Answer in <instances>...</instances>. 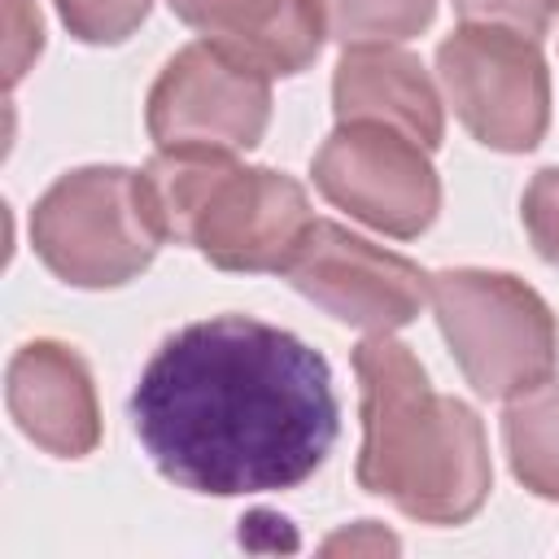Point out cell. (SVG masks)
<instances>
[{"instance_id": "cell-1", "label": "cell", "mask_w": 559, "mask_h": 559, "mask_svg": "<svg viewBox=\"0 0 559 559\" xmlns=\"http://www.w3.org/2000/svg\"><path fill=\"white\" fill-rule=\"evenodd\" d=\"M127 411L153 467L210 498L297 489L341 432L328 358L249 314L170 332L144 362Z\"/></svg>"}, {"instance_id": "cell-2", "label": "cell", "mask_w": 559, "mask_h": 559, "mask_svg": "<svg viewBox=\"0 0 559 559\" xmlns=\"http://www.w3.org/2000/svg\"><path fill=\"white\" fill-rule=\"evenodd\" d=\"M362 389L358 485L424 524L472 520L493 485L480 415L428 384L419 358L389 332L354 349Z\"/></svg>"}, {"instance_id": "cell-3", "label": "cell", "mask_w": 559, "mask_h": 559, "mask_svg": "<svg viewBox=\"0 0 559 559\" xmlns=\"http://www.w3.org/2000/svg\"><path fill=\"white\" fill-rule=\"evenodd\" d=\"M437 328L480 397L511 402L555 376L559 332L550 306L507 271L454 266L428 275Z\"/></svg>"}, {"instance_id": "cell-4", "label": "cell", "mask_w": 559, "mask_h": 559, "mask_svg": "<svg viewBox=\"0 0 559 559\" xmlns=\"http://www.w3.org/2000/svg\"><path fill=\"white\" fill-rule=\"evenodd\" d=\"M31 245L57 280L74 288H118L153 262L162 236L140 205L135 170L83 166L35 201Z\"/></svg>"}, {"instance_id": "cell-5", "label": "cell", "mask_w": 559, "mask_h": 559, "mask_svg": "<svg viewBox=\"0 0 559 559\" xmlns=\"http://www.w3.org/2000/svg\"><path fill=\"white\" fill-rule=\"evenodd\" d=\"M437 79L459 122L498 153H528L550 122V70L537 39L463 22L437 48Z\"/></svg>"}, {"instance_id": "cell-6", "label": "cell", "mask_w": 559, "mask_h": 559, "mask_svg": "<svg viewBox=\"0 0 559 559\" xmlns=\"http://www.w3.org/2000/svg\"><path fill=\"white\" fill-rule=\"evenodd\" d=\"M314 188L349 218L411 240L441 210V179L428 148L384 122H341L310 162Z\"/></svg>"}, {"instance_id": "cell-7", "label": "cell", "mask_w": 559, "mask_h": 559, "mask_svg": "<svg viewBox=\"0 0 559 559\" xmlns=\"http://www.w3.org/2000/svg\"><path fill=\"white\" fill-rule=\"evenodd\" d=\"M271 122V79L210 39L179 48L148 92L157 148H253Z\"/></svg>"}, {"instance_id": "cell-8", "label": "cell", "mask_w": 559, "mask_h": 559, "mask_svg": "<svg viewBox=\"0 0 559 559\" xmlns=\"http://www.w3.org/2000/svg\"><path fill=\"white\" fill-rule=\"evenodd\" d=\"M284 275L323 314L362 332H397L428 301V275L411 258L389 253L328 218H314Z\"/></svg>"}, {"instance_id": "cell-9", "label": "cell", "mask_w": 559, "mask_h": 559, "mask_svg": "<svg viewBox=\"0 0 559 559\" xmlns=\"http://www.w3.org/2000/svg\"><path fill=\"white\" fill-rule=\"evenodd\" d=\"M314 214L306 188L271 166H236L197 214L192 245L218 271H288Z\"/></svg>"}, {"instance_id": "cell-10", "label": "cell", "mask_w": 559, "mask_h": 559, "mask_svg": "<svg viewBox=\"0 0 559 559\" xmlns=\"http://www.w3.org/2000/svg\"><path fill=\"white\" fill-rule=\"evenodd\" d=\"M4 402L22 437L57 459H83L100 441L92 371L61 341H26L9 358Z\"/></svg>"}, {"instance_id": "cell-11", "label": "cell", "mask_w": 559, "mask_h": 559, "mask_svg": "<svg viewBox=\"0 0 559 559\" xmlns=\"http://www.w3.org/2000/svg\"><path fill=\"white\" fill-rule=\"evenodd\" d=\"M166 4L179 22L197 26L210 44L262 70L266 79L306 70L328 39L319 0H166Z\"/></svg>"}, {"instance_id": "cell-12", "label": "cell", "mask_w": 559, "mask_h": 559, "mask_svg": "<svg viewBox=\"0 0 559 559\" xmlns=\"http://www.w3.org/2000/svg\"><path fill=\"white\" fill-rule=\"evenodd\" d=\"M336 122H384L437 148L445 135V114L437 83L419 66V57L389 44H354L341 52L332 74Z\"/></svg>"}, {"instance_id": "cell-13", "label": "cell", "mask_w": 559, "mask_h": 559, "mask_svg": "<svg viewBox=\"0 0 559 559\" xmlns=\"http://www.w3.org/2000/svg\"><path fill=\"white\" fill-rule=\"evenodd\" d=\"M240 162L231 153H218V148H157V157H148L135 170L140 205H144L153 231L162 240L192 245L197 214L205 210V201L214 197V188Z\"/></svg>"}, {"instance_id": "cell-14", "label": "cell", "mask_w": 559, "mask_h": 559, "mask_svg": "<svg viewBox=\"0 0 559 559\" xmlns=\"http://www.w3.org/2000/svg\"><path fill=\"white\" fill-rule=\"evenodd\" d=\"M502 441L511 472L537 498L559 502V380H542L507 402Z\"/></svg>"}, {"instance_id": "cell-15", "label": "cell", "mask_w": 559, "mask_h": 559, "mask_svg": "<svg viewBox=\"0 0 559 559\" xmlns=\"http://www.w3.org/2000/svg\"><path fill=\"white\" fill-rule=\"evenodd\" d=\"M319 9L328 35L354 48V44H397L419 35L432 22L437 0H319Z\"/></svg>"}, {"instance_id": "cell-16", "label": "cell", "mask_w": 559, "mask_h": 559, "mask_svg": "<svg viewBox=\"0 0 559 559\" xmlns=\"http://www.w3.org/2000/svg\"><path fill=\"white\" fill-rule=\"evenodd\" d=\"M61 22L83 44H122L144 17L153 0H52Z\"/></svg>"}, {"instance_id": "cell-17", "label": "cell", "mask_w": 559, "mask_h": 559, "mask_svg": "<svg viewBox=\"0 0 559 559\" xmlns=\"http://www.w3.org/2000/svg\"><path fill=\"white\" fill-rule=\"evenodd\" d=\"M454 13L476 26H507L528 39H542L559 17V0H454Z\"/></svg>"}, {"instance_id": "cell-18", "label": "cell", "mask_w": 559, "mask_h": 559, "mask_svg": "<svg viewBox=\"0 0 559 559\" xmlns=\"http://www.w3.org/2000/svg\"><path fill=\"white\" fill-rule=\"evenodd\" d=\"M520 214H524V231L533 249L559 266V166L533 175V183L524 188Z\"/></svg>"}, {"instance_id": "cell-19", "label": "cell", "mask_w": 559, "mask_h": 559, "mask_svg": "<svg viewBox=\"0 0 559 559\" xmlns=\"http://www.w3.org/2000/svg\"><path fill=\"white\" fill-rule=\"evenodd\" d=\"M44 48V22L31 0H4V79L9 87L26 74V66Z\"/></svg>"}, {"instance_id": "cell-20", "label": "cell", "mask_w": 559, "mask_h": 559, "mask_svg": "<svg viewBox=\"0 0 559 559\" xmlns=\"http://www.w3.org/2000/svg\"><path fill=\"white\" fill-rule=\"evenodd\" d=\"M341 550H349V555H362V550H397V537L384 533L376 520H362L358 528L336 533V537L323 542V555H341Z\"/></svg>"}]
</instances>
